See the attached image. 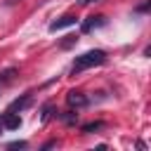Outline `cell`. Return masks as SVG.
<instances>
[{
  "label": "cell",
  "instance_id": "obj_2",
  "mask_svg": "<svg viewBox=\"0 0 151 151\" xmlns=\"http://www.w3.org/2000/svg\"><path fill=\"white\" fill-rule=\"evenodd\" d=\"M66 101H68V106H73V109H83V106L90 104V99H87L83 92H76V90H71V92L66 94Z\"/></svg>",
  "mask_w": 151,
  "mask_h": 151
},
{
  "label": "cell",
  "instance_id": "obj_3",
  "mask_svg": "<svg viewBox=\"0 0 151 151\" xmlns=\"http://www.w3.org/2000/svg\"><path fill=\"white\" fill-rule=\"evenodd\" d=\"M76 24H78V17H73V14H66V17L57 19V21H52V24H50V31L54 33V31H61V28H68V26H76Z\"/></svg>",
  "mask_w": 151,
  "mask_h": 151
},
{
  "label": "cell",
  "instance_id": "obj_4",
  "mask_svg": "<svg viewBox=\"0 0 151 151\" xmlns=\"http://www.w3.org/2000/svg\"><path fill=\"white\" fill-rule=\"evenodd\" d=\"M2 127H7V130H19V127H21V116H19L17 111H7V113L2 116Z\"/></svg>",
  "mask_w": 151,
  "mask_h": 151
},
{
  "label": "cell",
  "instance_id": "obj_7",
  "mask_svg": "<svg viewBox=\"0 0 151 151\" xmlns=\"http://www.w3.org/2000/svg\"><path fill=\"white\" fill-rule=\"evenodd\" d=\"M104 127V123H87V125H83V132H94V130H101Z\"/></svg>",
  "mask_w": 151,
  "mask_h": 151
},
{
  "label": "cell",
  "instance_id": "obj_6",
  "mask_svg": "<svg viewBox=\"0 0 151 151\" xmlns=\"http://www.w3.org/2000/svg\"><path fill=\"white\" fill-rule=\"evenodd\" d=\"M31 104V94H24L21 99H17V101H12V106H9V111H21V109H26Z\"/></svg>",
  "mask_w": 151,
  "mask_h": 151
},
{
  "label": "cell",
  "instance_id": "obj_10",
  "mask_svg": "<svg viewBox=\"0 0 151 151\" xmlns=\"http://www.w3.org/2000/svg\"><path fill=\"white\" fill-rule=\"evenodd\" d=\"M80 5H90V2H97V0H78Z\"/></svg>",
  "mask_w": 151,
  "mask_h": 151
},
{
  "label": "cell",
  "instance_id": "obj_8",
  "mask_svg": "<svg viewBox=\"0 0 151 151\" xmlns=\"http://www.w3.org/2000/svg\"><path fill=\"white\" fill-rule=\"evenodd\" d=\"M26 146H28L26 142H9L7 144V149H26Z\"/></svg>",
  "mask_w": 151,
  "mask_h": 151
},
{
  "label": "cell",
  "instance_id": "obj_1",
  "mask_svg": "<svg viewBox=\"0 0 151 151\" xmlns=\"http://www.w3.org/2000/svg\"><path fill=\"white\" fill-rule=\"evenodd\" d=\"M104 61H106V52H101V50H90V52L76 57V61H73V66H71V73L78 76V73H83V71H87V68H92V66H99V64H104Z\"/></svg>",
  "mask_w": 151,
  "mask_h": 151
},
{
  "label": "cell",
  "instance_id": "obj_5",
  "mask_svg": "<svg viewBox=\"0 0 151 151\" xmlns=\"http://www.w3.org/2000/svg\"><path fill=\"white\" fill-rule=\"evenodd\" d=\"M104 24H106V19H104V17H87V21H83V24H80V31H83V33H90V31H94V28L104 26Z\"/></svg>",
  "mask_w": 151,
  "mask_h": 151
},
{
  "label": "cell",
  "instance_id": "obj_9",
  "mask_svg": "<svg viewBox=\"0 0 151 151\" xmlns=\"http://www.w3.org/2000/svg\"><path fill=\"white\" fill-rule=\"evenodd\" d=\"M73 42H76V38H73V35H68V40H64V42H61V47L66 50V47H71Z\"/></svg>",
  "mask_w": 151,
  "mask_h": 151
}]
</instances>
